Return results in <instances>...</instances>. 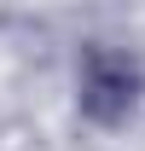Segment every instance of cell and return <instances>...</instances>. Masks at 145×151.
<instances>
[{
    "mask_svg": "<svg viewBox=\"0 0 145 151\" xmlns=\"http://www.w3.org/2000/svg\"><path fill=\"white\" fill-rule=\"evenodd\" d=\"M81 105H87V116H99V122H122L128 105H134V64L99 52L87 64V76H81Z\"/></svg>",
    "mask_w": 145,
    "mask_h": 151,
    "instance_id": "6da1fadb",
    "label": "cell"
}]
</instances>
